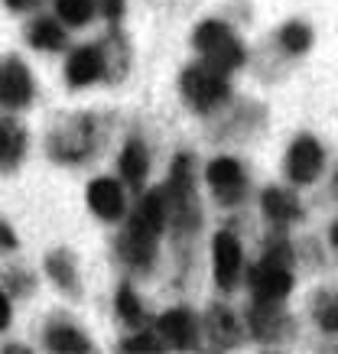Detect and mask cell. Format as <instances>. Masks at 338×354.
Listing matches in <instances>:
<instances>
[{
    "mask_svg": "<svg viewBox=\"0 0 338 354\" xmlns=\"http://www.w3.org/2000/svg\"><path fill=\"white\" fill-rule=\"evenodd\" d=\"M3 7L10 13H33L43 7V0H3Z\"/></svg>",
    "mask_w": 338,
    "mask_h": 354,
    "instance_id": "obj_31",
    "label": "cell"
},
{
    "mask_svg": "<svg viewBox=\"0 0 338 354\" xmlns=\"http://www.w3.org/2000/svg\"><path fill=\"white\" fill-rule=\"evenodd\" d=\"M212 273L221 292L238 290L241 277H244V250L234 231H218L212 237Z\"/></svg>",
    "mask_w": 338,
    "mask_h": 354,
    "instance_id": "obj_11",
    "label": "cell"
},
{
    "mask_svg": "<svg viewBox=\"0 0 338 354\" xmlns=\"http://www.w3.org/2000/svg\"><path fill=\"white\" fill-rule=\"evenodd\" d=\"M293 315L286 312L283 299H251L247 306V332L261 344H280L293 335Z\"/></svg>",
    "mask_w": 338,
    "mask_h": 354,
    "instance_id": "obj_6",
    "label": "cell"
},
{
    "mask_svg": "<svg viewBox=\"0 0 338 354\" xmlns=\"http://www.w3.org/2000/svg\"><path fill=\"white\" fill-rule=\"evenodd\" d=\"M26 43L39 53H62L68 46V32L59 17H36L26 23Z\"/></svg>",
    "mask_w": 338,
    "mask_h": 354,
    "instance_id": "obj_22",
    "label": "cell"
},
{
    "mask_svg": "<svg viewBox=\"0 0 338 354\" xmlns=\"http://www.w3.org/2000/svg\"><path fill=\"white\" fill-rule=\"evenodd\" d=\"M53 7H55V17L66 26H72V30L88 26L91 17H95V0H53Z\"/></svg>",
    "mask_w": 338,
    "mask_h": 354,
    "instance_id": "obj_27",
    "label": "cell"
},
{
    "mask_svg": "<svg viewBox=\"0 0 338 354\" xmlns=\"http://www.w3.org/2000/svg\"><path fill=\"white\" fill-rule=\"evenodd\" d=\"M43 270H46V277L53 279L62 292H68L72 299L82 296V273H78V260H75L72 250H66V247L49 250L46 260H43Z\"/></svg>",
    "mask_w": 338,
    "mask_h": 354,
    "instance_id": "obj_19",
    "label": "cell"
},
{
    "mask_svg": "<svg viewBox=\"0 0 338 354\" xmlns=\"http://www.w3.org/2000/svg\"><path fill=\"white\" fill-rule=\"evenodd\" d=\"M127 225L114 241V250H118V260L124 267L137 273V277H147L156 267V257H160V237L166 231V195L163 185L160 189H150V192H140L137 205L127 212Z\"/></svg>",
    "mask_w": 338,
    "mask_h": 354,
    "instance_id": "obj_1",
    "label": "cell"
},
{
    "mask_svg": "<svg viewBox=\"0 0 338 354\" xmlns=\"http://www.w3.org/2000/svg\"><path fill=\"white\" fill-rule=\"evenodd\" d=\"M17 250H20V237H17V231H13L10 221L0 215V257H10V254H17Z\"/></svg>",
    "mask_w": 338,
    "mask_h": 354,
    "instance_id": "obj_29",
    "label": "cell"
},
{
    "mask_svg": "<svg viewBox=\"0 0 338 354\" xmlns=\"http://www.w3.org/2000/svg\"><path fill=\"white\" fill-rule=\"evenodd\" d=\"M26 150H30V133H26V127L13 118H0V172L20 169Z\"/></svg>",
    "mask_w": 338,
    "mask_h": 354,
    "instance_id": "obj_20",
    "label": "cell"
},
{
    "mask_svg": "<svg viewBox=\"0 0 338 354\" xmlns=\"http://www.w3.org/2000/svg\"><path fill=\"white\" fill-rule=\"evenodd\" d=\"M85 202L91 208V215L101 218V221H124L127 215V192H124V185L118 179H111V176H98V179H91L85 189Z\"/></svg>",
    "mask_w": 338,
    "mask_h": 354,
    "instance_id": "obj_13",
    "label": "cell"
},
{
    "mask_svg": "<svg viewBox=\"0 0 338 354\" xmlns=\"http://www.w3.org/2000/svg\"><path fill=\"white\" fill-rule=\"evenodd\" d=\"M205 183L221 208H238V205L247 198V192H251L247 172H244L241 160H234V156H215V160L208 162Z\"/></svg>",
    "mask_w": 338,
    "mask_h": 354,
    "instance_id": "obj_7",
    "label": "cell"
},
{
    "mask_svg": "<svg viewBox=\"0 0 338 354\" xmlns=\"http://www.w3.org/2000/svg\"><path fill=\"white\" fill-rule=\"evenodd\" d=\"M326 169V150L312 133H299V137L290 143L283 160V172L293 185H312Z\"/></svg>",
    "mask_w": 338,
    "mask_h": 354,
    "instance_id": "obj_9",
    "label": "cell"
},
{
    "mask_svg": "<svg viewBox=\"0 0 338 354\" xmlns=\"http://www.w3.org/2000/svg\"><path fill=\"white\" fill-rule=\"evenodd\" d=\"M328 244H332V250L338 254V218L332 221V227H328Z\"/></svg>",
    "mask_w": 338,
    "mask_h": 354,
    "instance_id": "obj_33",
    "label": "cell"
},
{
    "mask_svg": "<svg viewBox=\"0 0 338 354\" xmlns=\"http://www.w3.org/2000/svg\"><path fill=\"white\" fill-rule=\"evenodd\" d=\"M36 97V82L30 65L20 55H0V108L3 111H23L30 108Z\"/></svg>",
    "mask_w": 338,
    "mask_h": 354,
    "instance_id": "obj_8",
    "label": "cell"
},
{
    "mask_svg": "<svg viewBox=\"0 0 338 354\" xmlns=\"http://www.w3.org/2000/svg\"><path fill=\"white\" fill-rule=\"evenodd\" d=\"M0 286H3L7 296L23 299V296H30L36 290V273L30 267H23V263H7L0 270Z\"/></svg>",
    "mask_w": 338,
    "mask_h": 354,
    "instance_id": "obj_25",
    "label": "cell"
},
{
    "mask_svg": "<svg viewBox=\"0 0 338 354\" xmlns=\"http://www.w3.org/2000/svg\"><path fill=\"white\" fill-rule=\"evenodd\" d=\"M261 208H263V218H267L273 227H290V225H296V221L306 218L303 202L296 198V192L293 189H280V185L263 189Z\"/></svg>",
    "mask_w": 338,
    "mask_h": 354,
    "instance_id": "obj_17",
    "label": "cell"
},
{
    "mask_svg": "<svg viewBox=\"0 0 338 354\" xmlns=\"http://www.w3.org/2000/svg\"><path fill=\"white\" fill-rule=\"evenodd\" d=\"M101 53H104V78L108 82H124V75L131 72V43H127V36L120 32L118 23H111L108 36L101 39Z\"/></svg>",
    "mask_w": 338,
    "mask_h": 354,
    "instance_id": "obj_21",
    "label": "cell"
},
{
    "mask_svg": "<svg viewBox=\"0 0 338 354\" xmlns=\"http://www.w3.org/2000/svg\"><path fill=\"white\" fill-rule=\"evenodd\" d=\"M95 10L108 23H120L127 13V0H95Z\"/></svg>",
    "mask_w": 338,
    "mask_h": 354,
    "instance_id": "obj_30",
    "label": "cell"
},
{
    "mask_svg": "<svg viewBox=\"0 0 338 354\" xmlns=\"http://www.w3.org/2000/svg\"><path fill=\"white\" fill-rule=\"evenodd\" d=\"M332 195H335V198H338V172H335V176H332Z\"/></svg>",
    "mask_w": 338,
    "mask_h": 354,
    "instance_id": "obj_35",
    "label": "cell"
},
{
    "mask_svg": "<svg viewBox=\"0 0 338 354\" xmlns=\"http://www.w3.org/2000/svg\"><path fill=\"white\" fill-rule=\"evenodd\" d=\"M166 195V227L173 231L176 244H192L202 231V202L196 189V156L176 153L169 176L163 185Z\"/></svg>",
    "mask_w": 338,
    "mask_h": 354,
    "instance_id": "obj_2",
    "label": "cell"
},
{
    "mask_svg": "<svg viewBox=\"0 0 338 354\" xmlns=\"http://www.w3.org/2000/svg\"><path fill=\"white\" fill-rule=\"evenodd\" d=\"M13 322V306H10V296L0 290V332H7Z\"/></svg>",
    "mask_w": 338,
    "mask_h": 354,
    "instance_id": "obj_32",
    "label": "cell"
},
{
    "mask_svg": "<svg viewBox=\"0 0 338 354\" xmlns=\"http://www.w3.org/2000/svg\"><path fill=\"white\" fill-rule=\"evenodd\" d=\"M276 39H280V46H283L290 55H306L312 49V26L306 20H290L280 26Z\"/></svg>",
    "mask_w": 338,
    "mask_h": 354,
    "instance_id": "obj_26",
    "label": "cell"
},
{
    "mask_svg": "<svg viewBox=\"0 0 338 354\" xmlns=\"http://www.w3.org/2000/svg\"><path fill=\"white\" fill-rule=\"evenodd\" d=\"M118 176H120V183H127L133 192H143V183L150 176V147L140 137H131L120 147Z\"/></svg>",
    "mask_w": 338,
    "mask_h": 354,
    "instance_id": "obj_18",
    "label": "cell"
},
{
    "mask_svg": "<svg viewBox=\"0 0 338 354\" xmlns=\"http://www.w3.org/2000/svg\"><path fill=\"white\" fill-rule=\"evenodd\" d=\"M202 335L208 338L212 351H234L244 342V322L231 306L212 302L205 309V319H202Z\"/></svg>",
    "mask_w": 338,
    "mask_h": 354,
    "instance_id": "obj_12",
    "label": "cell"
},
{
    "mask_svg": "<svg viewBox=\"0 0 338 354\" xmlns=\"http://www.w3.org/2000/svg\"><path fill=\"white\" fill-rule=\"evenodd\" d=\"M114 312H118L120 322L131 325V328H143L147 325V306L137 296L133 283H120L118 286V292H114Z\"/></svg>",
    "mask_w": 338,
    "mask_h": 354,
    "instance_id": "obj_23",
    "label": "cell"
},
{
    "mask_svg": "<svg viewBox=\"0 0 338 354\" xmlns=\"http://www.w3.org/2000/svg\"><path fill=\"white\" fill-rule=\"evenodd\" d=\"M293 270L286 267H267V263H254L247 270V286H251L254 299H283L293 292Z\"/></svg>",
    "mask_w": 338,
    "mask_h": 354,
    "instance_id": "obj_15",
    "label": "cell"
},
{
    "mask_svg": "<svg viewBox=\"0 0 338 354\" xmlns=\"http://www.w3.org/2000/svg\"><path fill=\"white\" fill-rule=\"evenodd\" d=\"M153 332L160 335V342L173 351H198L202 344V322L198 315L186 306H173L166 309L160 319H156V328Z\"/></svg>",
    "mask_w": 338,
    "mask_h": 354,
    "instance_id": "obj_10",
    "label": "cell"
},
{
    "mask_svg": "<svg viewBox=\"0 0 338 354\" xmlns=\"http://www.w3.org/2000/svg\"><path fill=\"white\" fill-rule=\"evenodd\" d=\"M309 312L326 335H338V290H319L312 296Z\"/></svg>",
    "mask_w": 338,
    "mask_h": 354,
    "instance_id": "obj_24",
    "label": "cell"
},
{
    "mask_svg": "<svg viewBox=\"0 0 338 354\" xmlns=\"http://www.w3.org/2000/svg\"><path fill=\"white\" fill-rule=\"evenodd\" d=\"M104 78V53L98 43H85L68 53L66 82L68 88H91Z\"/></svg>",
    "mask_w": 338,
    "mask_h": 354,
    "instance_id": "obj_14",
    "label": "cell"
},
{
    "mask_svg": "<svg viewBox=\"0 0 338 354\" xmlns=\"http://www.w3.org/2000/svg\"><path fill=\"white\" fill-rule=\"evenodd\" d=\"M3 351L7 354H26L30 348H26V344H3Z\"/></svg>",
    "mask_w": 338,
    "mask_h": 354,
    "instance_id": "obj_34",
    "label": "cell"
},
{
    "mask_svg": "<svg viewBox=\"0 0 338 354\" xmlns=\"http://www.w3.org/2000/svg\"><path fill=\"white\" fill-rule=\"evenodd\" d=\"M179 95L186 97V104L196 114H212L221 104H228L231 82L225 72L212 68L208 62H192L179 72Z\"/></svg>",
    "mask_w": 338,
    "mask_h": 354,
    "instance_id": "obj_5",
    "label": "cell"
},
{
    "mask_svg": "<svg viewBox=\"0 0 338 354\" xmlns=\"http://www.w3.org/2000/svg\"><path fill=\"white\" fill-rule=\"evenodd\" d=\"M192 46L202 55V62H208L212 68H218L225 75L238 72L241 65L247 62V49L231 32V26L225 20H202L196 26V32H192Z\"/></svg>",
    "mask_w": 338,
    "mask_h": 354,
    "instance_id": "obj_4",
    "label": "cell"
},
{
    "mask_svg": "<svg viewBox=\"0 0 338 354\" xmlns=\"http://www.w3.org/2000/svg\"><path fill=\"white\" fill-rule=\"evenodd\" d=\"M118 351H127V354H156V351H166V344L160 342V335L156 332H150L147 325L143 328H137L133 335H127L124 342L118 344Z\"/></svg>",
    "mask_w": 338,
    "mask_h": 354,
    "instance_id": "obj_28",
    "label": "cell"
},
{
    "mask_svg": "<svg viewBox=\"0 0 338 354\" xmlns=\"http://www.w3.org/2000/svg\"><path fill=\"white\" fill-rule=\"evenodd\" d=\"M43 338H46V348L55 351V354H88V351H95L91 338H88L72 319H66V315H53L43 328Z\"/></svg>",
    "mask_w": 338,
    "mask_h": 354,
    "instance_id": "obj_16",
    "label": "cell"
},
{
    "mask_svg": "<svg viewBox=\"0 0 338 354\" xmlns=\"http://www.w3.org/2000/svg\"><path fill=\"white\" fill-rule=\"evenodd\" d=\"M98 147H101V124L88 111H78V114L55 120L49 137H46V156L59 162V166H82V162L95 160Z\"/></svg>",
    "mask_w": 338,
    "mask_h": 354,
    "instance_id": "obj_3",
    "label": "cell"
}]
</instances>
